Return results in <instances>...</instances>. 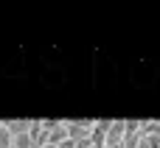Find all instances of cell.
I'll return each mask as SVG.
<instances>
[{
    "instance_id": "cell-2",
    "label": "cell",
    "mask_w": 160,
    "mask_h": 148,
    "mask_svg": "<svg viewBox=\"0 0 160 148\" xmlns=\"http://www.w3.org/2000/svg\"><path fill=\"white\" fill-rule=\"evenodd\" d=\"M3 126H6V132H8L11 137H20V134H28L31 120H8V123H3Z\"/></svg>"
},
{
    "instance_id": "cell-1",
    "label": "cell",
    "mask_w": 160,
    "mask_h": 148,
    "mask_svg": "<svg viewBox=\"0 0 160 148\" xmlns=\"http://www.w3.org/2000/svg\"><path fill=\"white\" fill-rule=\"evenodd\" d=\"M124 140V120H110V129L104 134V148H115Z\"/></svg>"
},
{
    "instance_id": "cell-6",
    "label": "cell",
    "mask_w": 160,
    "mask_h": 148,
    "mask_svg": "<svg viewBox=\"0 0 160 148\" xmlns=\"http://www.w3.org/2000/svg\"><path fill=\"white\" fill-rule=\"evenodd\" d=\"M76 148H93V143H90V137H87V140H79V143H76Z\"/></svg>"
},
{
    "instance_id": "cell-4",
    "label": "cell",
    "mask_w": 160,
    "mask_h": 148,
    "mask_svg": "<svg viewBox=\"0 0 160 148\" xmlns=\"http://www.w3.org/2000/svg\"><path fill=\"white\" fill-rule=\"evenodd\" d=\"M135 148H160V137L158 134H141V140H138Z\"/></svg>"
},
{
    "instance_id": "cell-5",
    "label": "cell",
    "mask_w": 160,
    "mask_h": 148,
    "mask_svg": "<svg viewBox=\"0 0 160 148\" xmlns=\"http://www.w3.org/2000/svg\"><path fill=\"white\" fill-rule=\"evenodd\" d=\"M0 148H11V134L6 132L3 123H0Z\"/></svg>"
},
{
    "instance_id": "cell-7",
    "label": "cell",
    "mask_w": 160,
    "mask_h": 148,
    "mask_svg": "<svg viewBox=\"0 0 160 148\" xmlns=\"http://www.w3.org/2000/svg\"><path fill=\"white\" fill-rule=\"evenodd\" d=\"M39 148H56V146H48V143H45V146H39Z\"/></svg>"
},
{
    "instance_id": "cell-3",
    "label": "cell",
    "mask_w": 160,
    "mask_h": 148,
    "mask_svg": "<svg viewBox=\"0 0 160 148\" xmlns=\"http://www.w3.org/2000/svg\"><path fill=\"white\" fill-rule=\"evenodd\" d=\"M62 140H68V129H65V123H56L51 132H48V137H45V143L48 146H59Z\"/></svg>"
}]
</instances>
